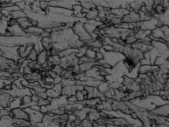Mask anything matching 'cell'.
<instances>
[{"mask_svg": "<svg viewBox=\"0 0 169 127\" xmlns=\"http://www.w3.org/2000/svg\"><path fill=\"white\" fill-rule=\"evenodd\" d=\"M18 47L17 46H0V51L1 52L2 56L14 61L17 62L20 58L18 53Z\"/></svg>", "mask_w": 169, "mask_h": 127, "instance_id": "6da1fadb", "label": "cell"}, {"mask_svg": "<svg viewBox=\"0 0 169 127\" xmlns=\"http://www.w3.org/2000/svg\"><path fill=\"white\" fill-rule=\"evenodd\" d=\"M13 98H22L26 95H32L31 89L28 88H18L12 84V89L7 92Z\"/></svg>", "mask_w": 169, "mask_h": 127, "instance_id": "7a4b0ae2", "label": "cell"}, {"mask_svg": "<svg viewBox=\"0 0 169 127\" xmlns=\"http://www.w3.org/2000/svg\"><path fill=\"white\" fill-rule=\"evenodd\" d=\"M24 110L28 115L29 121H30L32 126L34 127L36 124L42 122L44 115L42 114L40 112L32 110L30 107L26 108Z\"/></svg>", "mask_w": 169, "mask_h": 127, "instance_id": "3957f363", "label": "cell"}, {"mask_svg": "<svg viewBox=\"0 0 169 127\" xmlns=\"http://www.w3.org/2000/svg\"><path fill=\"white\" fill-rule=\"evenodd\" d=\"M49 56V52L45 50H42L38 53L36 62L39 65L41 66L42 68H44V69H46L47 68H48L49 66L47 62H48V59Z\"/></svg>", "mask_w": 169, "mask_h": 127, "instance_id": "277c9868", "label": "cell"}, {"mask_svg": "<svg viewBox=\"0 0 169 127\" xmlns=\"http://www.w3.org/2000/svg\"><path fill=\"white\" fill-rule=\"evenodd\" d=\"M13 99L9 93L3 90L0 92V107L4 109L8 108Z\"/></svg>", "mask_w": 169, "mask_h": 127, "instance_id": "5b68a950", "label": "cell"}, {"mask_svg": "<svg viewBox=\"0 0 169 127\" xmlns=\"http://www.w3.org/2000/svg\"><path fill=\"white\" fill-rule=\"evenodd\" d=\"M33 48L34 45L31 43L26 44L18 46V53L20 58L26 59Z\"/></svg>", "mask_w": 169, "mask_h": 127, "instance_id": "8992f818", "label": "cell"}, {"mask_svg": "<svg viewBox=\"0 0 169 127\" xmlns=\"http://www.w3.org/2000/svg\"><path fill=\"white\" fill-rule=\"evenodd\" d=\"M10 111V115L15 119L29 120V117L27 113L24 109L21 108L13 109Z\"/></svg>", "mask_w": 169, "mask_h": 127, "instance_id": "52a82bcc", "label": "cell"}, {"mask_svg": "<svg viewBox=\"0 0 169 127\" xmlns=\"http://www.w3.org/2000/svg\"><path fill=\"white\" fill-rule=\"evenodd\" d=\"M8 30L12 33V35L13 36H29L26 34L25 30L18 25L17 23L12 26H9Z\"/></svg>", "mask_w": 169, "mask_h": 127, "instance_id": "ba28073f", "label": "cell"}, {"mask_svg": "<svg viewBox=\"0 0 169 127\" xmlns=\"http://www.w3.org/2000/svg\"><path fill=\"white\" fill-rule=\"evenodd\" d=\"M169 113V105L168 104L158 107L156 109L150 112V114L154 115L168 117Z\"/></svg>", "mask_w": 169, "mask_h": 127, "instance_id": "9c48e42d", "label": "cell"}, {"mask_svg": "<svg viewBox=\"0 0 169 127\" xmlns=\"http://www.w3.org/2000/svg\"><path fill=\"white\" fill-rule=\"evenodd\" d=\"M44 32V29L38 26H31L25 30V32L30 36L40 37Z\"/></svg>", "mask_w": 169, "mask_h": 127, "instance_id": "30bf717a", "label": "cell"}, {"mask_svg": "<svg viewBox=\"0 0 169 127\" xmlns=\"http://www.w3.org/2000/svg\"><path fill=\"white\" fill-rule=\"evenodd\" d=\"M0 127H17L13 124V118L11 115L4 116L0 119Z\"/></svg>", "mask_w": 169, "mask_h": 127, "instance_id": "8fae6325", "label": "cell"}, {"mask_svg": "<svg viewBox=\"0 0 169 127\" xmlns=\"http://www.w3.org/2000/svg\"><path fill=\"white\" fill-rule=\"evenodd\" d=\"M16 21L18 25L24 30L28 29L30 26H32V20L28 17L18 18L16 20Z\"/></svg>", "mask_w": 169, "mask_h": 127, "instance_id": "7c38bea8", "label": "cell"}, {"mask_svg": "<svg viewBox=\"0 0 169 127\" xmlns=\"http://www.w3.org/2000/svg\"><path fill=\"white\" fill-rule=\"evenodd\" d=\"M21 105H22L21 98H13L11 102H10L9 107L7 109H8L10 111L13 109L20 108L21 107Z\"/></svg>", "mask_w": 169, "mask_h": 127, "instance_id": "4fadbf2b", "label": "cell"}, {"mask_svg": "<svg viewBox=\"0 0 169 127\" xmlns=\"http://www.w3.org/2000/svg\"><path fill=\"white\" fill-rule=\"evenodd\" d=\"M10 15L12 18L16 20H17L18 18L26 17V15H25L24 12L22 10H21V9L12 12L10 13Z\"/></svg>", "mask_w": 169, "mask_h": 127, "instance_id": "5bb4252c", "label": "cell"}, {"mask_svg": "<svg viewBox=\"0 0 169 127\" xmlns=\"http://www.w3.org/2000/svg\"><path fill=\"white\" fill-rule=\"evenodd\" d=\"M0 79L2 80H6V79L14 80L13 75L9 71H2V70H0Z\"/></svg>", "mask_w": 169, "mask_h": 127, "instance_id": "9a60e30c", "label": "cell"}, {"mask_svg": "<svg viewBox=\"0 0 169 127\" xmlns=\"http://www.w3.org/2000/svg\"><path fill=\"white\" fill-rule=\"evenodd\" d=\"M38 55V53L37 52V51L33 48L29 54L27 59H28L30 61H36Z\"/></svg>", "mask_w": 169, "mask_h": 127, "instance_id": "2e32d148", "label": "cell"}, {"mask_svg": "<svg viewBox=\"0 0 169 127\" xmlns=\"http://www.w3.org/2000/svg\"><path fill=\"white\" fill-rule=\"evenodd\" d=\"M5 87V84H4V80L0 79V92H2Z\"/></svg>", "mask_w": 169, "mask_h": 127, "instance_id": "e0dca14e", "label": "cell"}, {"mask_svg": "<svg viewBox=\"0 0 169 127\" xmlns=\"http://www.w3.org/2000/svg\"><path fill=\"white\" fill-rule=\"evenodd\" d=\"M106 127H125V126H117L115 125H113L106 124Z\"/></svg>", "mask_w": 169, "mask_h": 127, "instance_id": "ac0fdd59", "label": "cell"}, {"mask_svg": "<svg viewBox=\"0 0 169 127\" xmlns=\"http://www.w3.org/2000/svg\"><path fill=\"white\" fill-rule=\"evenodd\" d=\"M60 127H66V124L62 125Z\"/></svg>", "mask_w": 169, "mask_h": 127, "instance_id": "d6986e66", "label": "cell"}]
</instances>
